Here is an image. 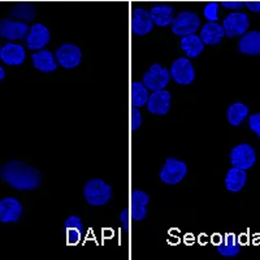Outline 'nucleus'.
Segmentation results:
<instances>
[{"label": "nucleus", "instance_id": "nucleus-1", "mask_svg": "<svg viewBox=\"0 0 260 260\" xmlns=\"http://www.w3.org/2000/svg\"><path fill=\"white\" fill-rule=\"evenodd\" d=\"M0 178L16 190H34L41 186V172L18 160H11L0 168Z\"/></svg>", "mask_w": 260, "mask_h": 260}, {"label": "nucleus", "instance_id": "nucleus-2", "mask_svg": "<svg viewBox=\"0 0 260 260\" xmlns=\"http://www.w3.org/2000/svg\"><path fill=\"white\" fill-rule=\"evenodd\" d=\"M83 197L90 206L101 207L112 198V187L101 178H94L86 182L83 187Z\"/></svg>", "mask_w": 260, "mask_h": 260}, {"label": "nucleus", "instance_id": "nucleus-3", "mask_svg": "<svg viewBox=\"0 0 260 260\" xmlns=\"http://www.w3.org/2000/svg\"><path fill=\"white\" fill-rule=\"evenodd\" d=\"M187 175V166L185 161L168 157L159 172V177L167 185H177Z\"/></svg>", "mask_w": 260, "mask_h": 260}, {"label": "nucleus", "instance_id": "nucleus-4", "mask_svg": "<svg viewBox=\"0 0 260 260\" xmlns=\"http://www.w3.org/2000/svg\"><path fill=\"white\" fill-rule=\"evenodd\" d=\"M199 26H201V20L197 13L183 11L178 13V16H176L172 22V32L178 37L190 36L198 31Z\"/></svg>", "mask_w": 260, "mask_h": 260}, {"label": "nucleus", "instance_id": "nucleus-5", "mask_svg": "<svg viewBox=\"0 0 260 260\" xmlns=\"http://www.w3.org/2000/svg\"><path fill=\"white\" fill-rule=\"evenodd\" d=\"M171 80V73L160 64L151 65L150 69L143 74V85L151 91L166 89Z\"/></svg>", "mask_w": 260, "mask_h": 260}, {"label": "nucleus", "instance_id": "nucleus-6", "mask_svg": "<svg viewBox=\"0 0 260 260\" xmlns=\"http://www.w3.org/2000/svg\"><path fill=\"white\" fill-rule=\"evenodd\" d=\"M221 26L228 38H236V37H242L245 32H247L250 21L246 13L233 12L224 18Z\"/></svg>", "mask_w": 260, "mask_h": 260}, {"label": "nucleus", "instance_id": "nucleus-7", "mask_svg": "<svg viewBox=\"0 0 260 260\" xmlns=\"http://www.w3.org/2000/svg\"><path fill=\"white\" fill-rule=\"evenodd\" d=\"M256 161V154L252 146L248 143H241L233 147L231 151V162L232 166L240 169H247L252 168Z\"/></svg>", "mask_w": 260, "mask_h": 260}, {"label": "nucleus", "instance_id": "nucleus-8", "mask_svg": "<svg viewBox=\"0 0 260 260\" xmlns=\"http://www.w3.org/2000/svg\"><path fill=\"white\" fill-rule=\"evenodd\" d=\"M171 77L180 85H190L195 80V71L189 57H178L169 69Z\"/></svg>", "mask_w": 260, "mask_h": 260}, {"label": "nucleus", "instance_id": "nucleus-9", "mask_svg": "<svg viewBox=\"0 0 260 260\" xmlns=\"http://www.w3.org/2000/svg\"><path fill=\"white\" fill-rule=\"evenodd\" d=\"M55 57L64 69H73L77 68L78 65L81 64L82 52L76 45L65 43V45L60 46L57 48L56 52H55Z\"/></svg>", "mask_w": 260, "mask_h": 260}, {"label": "nucleus", "instance_id": "nucleus-10", "mask_svg": "<svg viewBox=\"0 0 260 260\" xmlns=\"http://www.w3.org/2000/svg\"><path fill=\"white\" fill-rule=\"evenodd\" d=\"M27 31H29L27 22L11 20V18H3L0 21V38L21 41L26 37Z\"/></svg>", "mask_w": 260, "mask_h": 260}, {"label": "nucleus", "instance_id": "nucleus-11", "mask_svg": "<svg viewBox=\"0 0 260 260\" xmlns=\"http://www.w3.org/2000/svg\"><path fill=\"white\" fill-rule=\"evenodd\" d=\"M172 94L168 90H157L152 91L148 96L147 110L152 115H167L171 108Z\"/></svg>", "mask_w": 260, "mask_h": 260}, {"label": "nucleus", "instance_id": "nucleus-12", "mask_svg": "<svg viewBox=\"0 0 260 260\" xmlns=\"http://www.w3.org/2000/svg\"><path fill=\"white\" fill-rule=\"evenodd\" d=\"M51 39L50 30L43 24H34L26 34V46L29 50H42Z\"/></svg>", "mask_w": 260, "mask_h": 260}, {"label": "nucleus", "instance_id": "nucleus-13", "mask_svg": "<svg viewBox=\"0 0 260 260\" xmlns=\"http://www.w3.org/2000/svg\"><path fill=\"white\" fill-rule=\"evenodd\" d=\"M24 207L16 198H4L0 201V221L4 224L17 222L22 215Z\"/></svg>", "mask_w": 260, "mask_h": 260}, {"label": "nucleus", "instance_id": "nucleus-14", "mask_svg": "<svg viewBox=\"0 0 260 260\" xmlns=\"http://www.w3.org/2000/svg\"><path fill=\"white\" fill-rule=\"evenodd\" d=\"M154 29V21L148 11L143 8H136L132 17V30L136 36L143 37Z\"/></svg>", "mask_w": 260, "mask_h": 260}, {"label": "nucleus", "instance_id": "nucleus-15", "mask_svg": "<svg viewBox=\"0 0 260 260\" xmlns=\"http://www.w3.org/2000/svg\"><path fill=\"white\" fill-rule=\"evenodd\" d=\"M150 195L142 190H134L132 194V206L130 213L134 221H142L147 216V204L150 203Z\"/></svg>", "mask_w": 260, "mask_h": 260}, {"label": "nucleus", "instance_id": "nucleus-16", "mask_svg": "<svg viewBox=\"0 0 260 260\" xmlns=\"http://www.w3.org/2000/svg\"><path fill=\"white\" fill-rule=\"evenodd\" d=\"M0 59L3 60L4 64L11 65V67H17V65H21L25 61L26 52H25V48L21 45L9 42V43L2 47Z\"/></svg>", "mask_w": 260, "mask_h": 260}, {"label": "nucleus", "instance_id": "nucleus-17", "mask_svg": "<svg viewBox=\"0 0 260 260\" xmlns=\"http://www.w3.org/2000/svg\"><path fill=\"white\" fill-rule=\"evenodd\" d=\"M64 231L67 236V242L69 245H78L82 240V236L85 233L82 220L78 216H69L64 222Z\"/></svg>", "mask_w": 260, "mask_h": 260}, {"label": "nucleus", "instance_id": "nucleus-18", "mask_svg": "<svg viewBox=\"0 0 260 260\" xmlns=\"http://www.w3.org/2000/svg\"><path fill=\"white\" fill-rule=\"evenodd\" d=\"M34 68L43 73H51L57 69L56 57H53L52 52L47 50H39L38 52L31 55Z\"/></svg>", "mask_w": 260, "mask_h": 260}, {"label": "nucleus", "instance_id": "nucleus-19", "mask_svg": "<svg viewBox=\"0 0 260 260\" xmlns=\"http://www.w3.org/2000/svg\"><path fill=\"white\" fill-rule=\"evenodd\" d=\"M238 50L241 53L257 56L260 55V31L245 32L238 43Z\"/></svg>", "mask_w": 260, "mask_h": 260}, {"label": "nucleus", "instance_id": "nucleus-20", "mask_svg": "<svg viewBox=\"0 0 260 260\" xmlns=\"http://www.w3.org/2000/svg\"><path fill=\"white\" fill-rule=\"evenodd\" d=\"M246 182H247V173L245 169L233 167L228 171L226 176H225V187L231 192L241 191L245 187Z\"/></svg>", "mask_w": 260, "mask_h": 260}, {"label": "nucleus", "instance_id": "nucleus-21", "mask_svg": "<svg viewBox=\"0 0 260 260\" xmlns=\"http://www.w3.org/2000/svg\"><path fill=\"white\" fill-rule=\"evenodd\" d=\"M201 39L204 45L217 46L220 45L221 39L225 37L224 29L217 22H208L201 30Z\"/></svg>", "mask_w": 260, "mask_h": 260}, {"label": "nucleus", "instance_id": "nucleus-22", "mask_svg": "<svg viewBox=\"0 0 260 260\" xmlns=\"http://www.w3.org/2000/svg\"><path fill=\"white\" fill-rule=\"evenodd\" d=\"M180 48L185 52L189 59L198 57L204 50V43L201 39V37H197L195 34L185 36L180 41Z\"/></svg>", "mask_w": 260, "mask_h": 260}, {"label": "nucleus", "instance_id": "nucleus-23", "mask_svg": "<svg viewBox=\"0 0 260 260\" xmlns=\"http://www.w3.org/2000/svg\"><path fill=\"white\" fill-rule=\"evenodd\" d=\"M216 248L221 256L234 257L240 254L241 245L236 234L228 233L224 237H221V241L216 245Z\"/></svg>", "mask_w": 260, "mask_h": 260}, {"label": "nucleus", "instance_id": "nucleus-24", "mask_svg": "<svg viewBox=\"0 0 260 260\" xmlns=\"http://www.w3.org/2000/svg\"><path fill=\"white\" fill-rule=\"evenodd\" d=\"M150 15L154 21V25L167 27L172 25L175 20V9L171 6H155L151 8Z\"/></svg>", "mask_w": 260, "mask_h": 260}, {"label": "nucleus", "instance_id": "nucleus-25", "mask_svg": "<svg viewBox=\"0 0 260 260\" xmlns=\"http://www.w3.org/2000/svg\"><path fill=\"white\" fill-rule=\"evenodd\" d=\"M11 17L13 20L22 21V22H29V21L34 20L37 15V9L32 3H27V2H21V3L15 4L11 8Z\"/></svg>", "mask_w": 260, "mask_h": 260}, {"label": "nucleus", "instance_id": "nucleus-26", "mask_svg": "<svg viewBox=\"0 0 260 260\" xmlns=\"http://www.w3.org/2000/svg\"><path fill=\"white\" fill-rule=\"evenodd\" d=\"M228 121L229 124L233 125V126H238L243 122L246 117L248 115V107L246 104L241 103V102H237V103L232 104L229 108H228Z\"/></svg>", "mask_w": 260, "mask_h": 260}, {"label": "nucleus", "instance_id": "nucleus-27", "mask_svg": "<svg viewBox=\"0 0 260 260\" xmlns=\"http://www.w3.org/2000/svg\"><path fill=\"white\" fill-rule=\"evenodd\" d=\"M148 89L143 85V82H133L132 85V103L134 107L139 108V107H143L145 104H147L148 101Z\"/></svg>", "mask_w": 260, "mask_h": 260}, {"label": "nucleus", "instance_id": "nucleus-28", "mask_svg": "<svg viewBox=\"0 0 260 260\" xmlns=\"http://www.w3.org/2000/svg\"><path fill=\"white\" fill-rule=\"evenodd\" d=\"M219 6L220 3H217V2H210L204 7L203 15L210 22H216L219 20Z\"/></svg>", "mask_w": 260, "mask_h": 260}, {"label": "nucleus", "instance_id": "nucleus-29", "mask_svg": "<svg viewBox=\"0 0 260 260\" xmlns=\"http://www.w3.org/2000/svg\"><path fill=\"white\" fill-rule=\"evenodd\" d=\"M248 126L260 138V112L250 116V118H248Z\"/></svg>", "mask_w": 260, "mask_h": 260}, {"label": "nucleus", "instance_id": "nucleus-30", "mask_svg": "<svg viewBox=\"0 0 260 260\" xmlns=\"http://www.w3.org/2000/svg\"><path fill=\"white\" fill-rule=\"evenodd\" d=\"M130 124H132V130H138V127H141V125H142V115L138 111V108L134 106L133 110H132V120H130Z\"/></svg>", "mask_w": 260, "mask_h": 260}, {"label": "nucleus", "instance_id": "nucleus-31", "mask_svg": "<svg viewBox=\"0 0 260 260\" xmlns=\"http://www.w3.org/2000/svg\"><path fill=\"white\" fill-rule=\"evenodd\" d=\"M220 6L226 9H241L242 7H245V2L242 0H222Z\"/></svg>", "mask_w": 260, "mask_h": 260}, {"label": "nucleus", "instance_id": "nucleus-32", "mask_svg": "<svg viewBox=\"0 0 260 260\" xmlns=\"http://www.w3.org/2000/svg\"><path fill=\"white\" fill-rule=\"evenodd\" d=\"M245 7L250 9L251 12H260V0H248V2H245Z\"/></svg>", "mask_w": 260, "mask_h": 260}, {"label": "nucleus", "instance_id": "nucleus-33", "mask_svg": "<svg viewBox=\"0 0 260 260\" xmlns=\"http://www.w3.org/2000/svg\"><path fill=\"white\" fill-rule=\"evenodd\" d=\"M127 219H129V210L125 208L121 212V215H120V221H121L124 231H129V221H127Z\"/></svg>", "mask_w": 260, "mask_h": 260}, {"label": "nucleus", "instance_id": "nucleus-34", "mask_svg": "<svg viewBox=\"0 0 260 260\" xmlns=\"http://www.w3.org/2000/svg\"><path fill=\"white\" fill-rule=\"evenodd\" d=\"M4 78H6V69H4L3 67L0 65V82H2Z\"/></svg>", "mask_w": 260, "mask_h": 260}, {"label": "nucleus", "instance_id": "nucleus-35", "mask_svg": "<svg viewBox=\"0 0 260 260\" xmlns=\"http://www.w3.org/2000/svg\"><path fill=\"white\" fill-rule=\"evenodd\" d=\"M0 55H2V45H0Z\"/></svg>", "mask_w": 260, "mask_h": 260}]
</instances>
